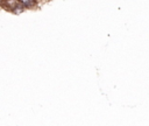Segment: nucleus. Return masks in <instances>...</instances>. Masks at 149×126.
Here are the masks:
<instances>
[{"instance_id":"f257e3e1","label":"nucleus","mask_w":149,"mask_h":126,"mask_svg":"<svg viewBox=\"0 0 149 126\" xmlns=\"http://www.w3.org/2000/svg\"><path fill=\"white\" fill-rule=\"evenodd\" d=\"M3 4H5V6H6L8 9L13 10L20 2H19V0H3Z\"/></svg>"},{"instance_id":"f03ea898","label":"nucleus","mask_w":149,"mask_h":126,"mask_svg":"<svg viewBox=\"0 0 149 126\" xmlns=\"http://www.w3.org/2000/svg\"><path fill=\"white\" fill-rule=\"evenodd\" d=\"M19 2L23 7H33L36 4V0H19Z\"/></svg>"},{"instance_id":"7ed1b4c3","label":"nucleus","mask_w":149,"mask_h":126,"mask_svg":"<svg viewBox=\"0 0 149 126\" xmlns=\"http://www.w3.org/2000/svg\"><path fill=\"white\" fill-rule=\"evenodd\" d=\"M23 8H24V7H23L21 4H19V5H17V6H16V7H15V8L12 10V12H13V13H16V14H19V13H21V12L23 10Z\"/></svg>"}]
</instances>
